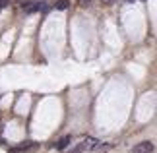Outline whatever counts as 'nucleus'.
<instances>
[{
	"instance_id": "1",
	"label": "nucleus",
	"mask_w": 157,
	"mask_h": 153,
	"mask_svg": "<svg viewBox=\"0 0 157 153\" xmlns=\"http://www.w3.org/2000/svg\"><path fill=\"white\" fill-rule=\"evenodd\" d=\"M97 140L95 138H86V140H82V143L80 145H76L74 149H72V153H91L95 147H97Z\"/></svg>"
},
{
	"instance_id": "2",
	"label": "nucleus",
	"mask_w": 157,
	"mask_h": 153,
	"mask_svg": "<svg viewBox=\"0 0 157 153\" xmlns=\"http://www.w3.org/2000/svg\"><path fill=\"white\" fill-rule=\"evenodd\" d=\"M155 151V145L153 142H140L138 145H134L132 153H153Z\"/></svg>"
},
{
	"instance_id": "3",
	"label": "nucleus",
	"mask_w": 157,
	"mask_h": 153,
	"mask_svg": "<svg viewBox=\"0 0 157 153\" xmlns=\"http://www.w3.org/2000/svg\"><path fill=\"white\" fill-rule=\"evenodd\" d=\"M21 8L25 14H35V12H39V2H23Z\"/></svg>"
},
{
	"instance_id": "4",
	"label": "nucleus",
	"mask_w": 157,
	"mask_h": 153,
	"mask_svg": "<svg viewBox=\"0 0 157 153\" xmlns=\"http://www.w3.org/2000/svg\"><path fill=\"white\" fill-rule=\"evenodd\" d=\"M70 142H72V138H70V136H62L56 143H54V147H56L58 151H62V149L68 147V143H70Z\"/></svg>"
},
{
	"instance_id": "5",
	"label": "nucleus",
	"mask_w": 157,
	"mask_h": 153,
	"mask_svg": "<svg viewBox=\"0 0 157 153\" xmlns=\"http://www.w3.org/2000/svg\"><path fill=\"white\" fill-rule=\"evenodd\" d=\"M68 6H70V0H56L54 8L60 10V12H64V10H68Z\"/></svg>"
},
{
	"instance_id": "6",
	"label": "nucleus",
	"mask_w": 157,
	"mask_h": 153,
	"mask_svg": "<svg viewBox=\"0 0 157 153\" xmlns=\"http://www.w3.org/2000/svg\"><path fill=\"white\" fill-rule=\"evenodd\" d=\"M91 2H93V0H78V4H80L82 8H86V6H91Z\"/></svg>"
},
{
	"instance_id": "7",
	"label": "nucleus",
	"mask_w": 157,
	"mask_h": 153,
	"mask_svg": "<svg viewBox=\"0 0 157 153\" xmlns=\"http://www.w3.org/2000/svg\"><path fill=\"white\" fill-rule=\"evenodd\" d=\"M6 6H10V0H0V10L6 8Z\"/></svg>"
},
{
	"instance_id": "8",
	"label": "nucleus",
	"mask_w": 157,
	"mask_h": 153,
	"mask_svg": "<svg viewBox=\"0 0 157 153\" xmlns=\"http://www.w3.org/2000/svg\"><path fill=\"white\" fill-rule=\"evenodd\" d=\"M126 2H134V0H126Z\"/></svg>"
}]
</instances>
